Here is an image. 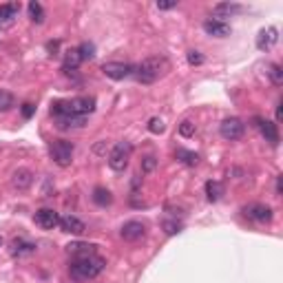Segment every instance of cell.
I'll return each mask as SVG.
<instances>
[{"label": "cell", "instance_id": "1", "mask_svg": "<svg viewBox=\"0 0 283 283\" xmlns=\"http://www.w3.org/2000/svg\"><path fill=\"white\" fill-rule=\"evenodd\" d=\"M168 69H171L168 58L153 56V58H146V60L139 62V65L135 66L133 75L137 78V82H142V84H153V82H157Z\"/></svg>", "mask_w": 283, "mask_h": 283}, {"label": "cell", "instance_id": "2", "mask_svg": "<svg viewBox=\"0 0 283 283\" xmlns=\"http://www.w3.org/2000/svg\"><path fill=\"white\" fill-rule=\"evenodd\" d=\"M104 265H107V261L100 259V257L95 255H87V257H78V259L71 263V277L73 279H80V281H91V279H95L98 274H102Z\"/></svg>", "mask_w": 283, "mask_h": 283}, {"label": "cell", "instance_id": "3", "mask_svg": "<svg viewBox=\"0 0 283 283\" xmlns=\"http://www.w3.org/2000/svg\"><path fill=\"white\" fill-rule=\"evenodd\" d=\"M131 153H133V146L129 142H120L111 149L109 153V166L113 168L115 173H122L129 168V159H131Z\"/></svg>", "mask_w": 283, "mask_h": 283}, {"label": "cell", "instance_id": "4", "mask_svg": "<svg viewBox=\"0 0 283 283\" xmlns=\"http://www.w3.org/2000/svg\"><path fill=\"white\" fill-rule=\"evenodd\" d=\"M49 155H51V159L58 166L66 168L73 162V144L66 142V139H56V142L49 146Z\"/></svg>", "mask_w": 283, "mask_h": 283}, {"label": "cell", "instance_id": "5", "mask_svg": "<svg viewBox=\"0 0 283 283\" xmlns=\"http://www.w3.org/2000/svg\"><path fill=\"white\" fill-rule=\"evenodd\" d=\"M219 133H221L223 139L235 142V139L243 137V133H246V124H243L239 117H226V120L219 124Z\"/></svg>", "mask_w": 283, "mask_h": 283}, {"label": "cell", "instance_id": "6", "mask_svg": "<svg viewBox=\"0 0 283 283\" xmlns=\"http://www.w3.org/2000/svg\"><path fill=\"white\" fill-rule=\"evenodd\" d=\"M102 71H104V75L111 80H124V78H129V75H133L135 66L129 65V62H107V65L102 66Z\"/></svg>", "mask_w": 283, "mask_h": 283}, {"label": "cell", "instance_id": "7", "mask_svg": "<svg viewBox=\"0 0 283 283\" xmlns=\"http://www.w3.org/2000/svg\"><path fill=\"white\" fill-rule=\"evenodd\" d=\"M243 213H246L248 219H252V221H257V223L272 221V208L265 204H250L243 208Z\"/></svg>", "mask_w": 283, "mask_h": 283}, {"label": "cell", "instance_id": "8", "mask_svg": "<svg viewBox=\"0 0 283 283\" xmlns=\"http://www.w3.org/2000/svg\"><path fill=\"white\" fill-rule=\"evenodd\" d=\"M144 235H146V226L142 221H126L120 228V237L124 241H139V239H144Z\"/></svg>", "mask_w": 283, "mask_h": 283}, {"label": "cell", "instance_id": "9", "mask_svg": "<svg viewBox=\"0 0 283 283\" xmlns=\"http://www.w3.org/2000/svg\"><path fill=\"white\" fill-rule=\"evenodd\" d=\"M33 219H36V223L40 228H44V230H53L56 226H60V215L53 208H40Z\"/></svg>", "mask_w": 283, "mask_h": 283}, {"label": "cell", "instance_id": "10", "mask_svg": "<svg viewBox=\"0 0 283 283\" xmlns=\"http://www.w3.org/2000/svg\"><path fill=\"white\" fill-rule=\"evenodd\" d=\"M31 184H33V173L29 168H18V171L11 173V186L16 191H27Z\"/></svg>", "mask_w": 283, "mask_h": 283}, {"label": "cell", "instance_id": "11", "mask_svg": "<svg viewBox=\"0 0 283 283\" xmlns=\"http://www.w3.org/2000/svg\"><path fill=\"white\" fill-rule=\"evenodd\" d=\"M60 228L69 235H84L87 232V226H84L82 219H78L75 215H65L60 217Z\"/></svg>", "mask_w": 283, "mask_h": 283}, {"label": "cell", "instance_id": "12", "mask_svg": "<svg viewBox=\"0 0 283 283\" xmlns=\"http://www.w3.org/2000/svg\"><path fill=\"white\" fill-rule=\"evenodd\" d=\"M204 31L208 33V36H215V38H226L228 33H230V24L219 20V18H208L204 22Z\"/></svg>", "mask_w": 283, "mask_h": 283}, {"label": "cell", "instance_id": "13", "mask_svg": "<svg viewBox=\"0 0 283 283\" xmlns=\"http://www.w3.org/2000/svg\"><path fill=\"white\" fill-rule=\"evenodd\" d=\"M257 122H259V131H261V135L265 137V142H270L272 146H277L279 144L277 124H274V122H270V120H257Z\"/></svg>", "mask_w": 283, "mask_h": 283}, {"label": "cell", "instance_id": "14", "mask_svg": "<svg viewBox=\"0 0 283 283\" xmlns=\"http://www.w3.org/2000/svg\"><path fill=\"white\" fill-rule=\"evenodd\" d=\"M84 124H87V117H82V115H62V117H58V126L65 129V131L82 129Z\"/></svg>", "mask_w": 283, "mask_h": 283}, {"label": "cell", "instance_id": "15", "mask_svg": "<svg viewBox=\"0 0 283 283\" xmlns=\"http://www.w3.org/2000/svg\"><path fill=\"white\" fill-rule=\"evenodd\" d=\"M11 252H14V257L31 255V252H36V243L27 241V239H16V241L11 243Z\"/></svg>", "mask_w": 283, "mask_h": 283}, {"label": "cell", "instance_id": "16", "mask_svg": "<svg viewBox=\"0 0 283 283\" xmlns=\"http://www.w3.org/2000/svg\"><path fill=\"white\" fill-rule=\"evenodd\" d=\"M91 199L95 201V204H98L100 208H107V206H111V204H113V195H111V191L102 188V186H98V188L93 191Z\"/></svg>", "mask_w": 283, "mask_h": 283}, {"label": "cell", "instance_id": "17", "mask_svg": "<svg viewBox=\"0 0 283 283\" xmlns=\"http://www.w3.org/2000/svg\"><path fill=\"white\" fill-rule=\"evenodd\" d=\"M277 42V29H268V31H261L259 38H257V46H259L261 51H265V49H270V46Z\"/></svg>", "mask_w": 283, "mask_h": 283}, {"label": "cell", "instance_id": "18", "mask_svg": "<svg viewBox=\"0 0 283 283\" xmlns=\"http://www.w3.org/2000/svg\"><path fill=\"white\" fill-rule=\"evenodd\" d=\"M223 195V186L219 184V181H206V197H208L210 201H219Z\"/></svg>", "mask_w": 283, "mask_h": 283}, {"label": "cell", "instance_id": "19", "mask_svg": "<svg viewBox=\"0 0 283 283\" xmlns=\"http://www.w3.org/2000/svg\"><path fill=\"white\" fill-rule=\"evenodd\" d=\"M18 11H20V5H16V2H9V5H0V20L11 22L14 18H18Z\"/></svg>", "mask_w": 283, "mask_h": 283}, {"label": "cell", "instance_id": "20", "mask_svg": "<svg viewBox=\"0 0 283 283\" xmlns=\"http://www.w3.org/2000/svg\"><path fill=\"white\" fill-rule=\"evenodd\" d=\"M239 11H243V7L237 5V2H219L215 7V14L217 16H232V14H239Z\"/></svg>", "mask_w": 283, "mask_h": 283}, {"label": "cell", "instance_id": "21", "mask_svg": "<svg viewBox=\"0 0 283 283\" xmlns=\"http://www.w3.org/2000/svg\"><path fill=\"white\" fill-rule=\"evenodd\" d=\"M82 62V56H80V51L78 49H69V51L65 53V71H73L75 66Z\"/></svg>", "mask_w": 283, "mask_h": 283}, {"label": "cell", "instance_id": "22", "mask_svg": "<svg viewBox=\"0 0 283 283\" xmlns=\"http://www.w3.org/2000/svg\"><path fill=\"white\" fill-rule=\"evenodd\" d=\"M69 252L71 255H78V257H87V255H93V246L91 243H69Z\"/></svg>", "mask_w": 283, "mask_h": 283}, {"label": "cell", "instance_id": "23", "mask_svg": "<svg viewBox=\"0 0 283 283\" xmlns=\"http://www.w3.org/2000/svg\"><path fill=\"white\" fill-rule=\"evenodd\" d=\"M27 9H29V16H31L33 22H42V20H44V9H42L40 2H29Z\"/></svg>", "mask_w": 283, "mask_h": 283}, {"label": "cell", "instance_id": "24", "mask_svg": "<svg viewBox=\"0 0 283 283\" xmlns=\"http://www.w3.org/2000/svg\"><path fill=\"white\" fill-rule=\"evenodd\" d=\"M14 104H16L14 95H11L9 91H2V88H0V111L2 113L9 111V109H14Z\"/></svg>", "mask_w": 283, "mask_h": 283}, {"label": "cell", "instance_id": "25", "mask_svg": "<svg viewBox=\"0 0 283 283\" xmlns=\"http://www.w3.org/2000/svg\"><path fill=\"white\" fill-rule=\"evenodd\" d=\"M177 157H179L184 164H188V166H195V164L199 162V155L193 153V151H184V149L177 151Z\"/></svg>", "mask_w": 283, "mask_h": 283}, {"label": "cell", "instance_id": "26", "mask_svg": "<svg viewBox=\"0 0 283 283\" xmlns=\"http://www.w3.org/2000/svg\"><path fill=\"white\" fill-rule=\"evenodd\" d=\"M139 168H142V173H144V175L153 173L155 168H157V157H155V155H146V157H142V164H139Z\"/></svg>", "mask_w": 283, "mask_h": 283}, {"label": "cell", "instance_id": "27", "mask_svg": "<svg viewBox=\"0 0 283 283\" xmlns=\"http://www.w3.org/2000/svg\"><path fill=\"white\" fill-rule=\"evenodd\" d=\"M149 131L153 135H162L164 131H166V124H164L162 117H151V120H149Z\"/></svg>", "mask_w": 283, "mask_h": 283}, {"label": "cell", "instance_id": "28", "mask_svg": "<svg viewBox=\"0 0 283 283\" xmlns=\"http://www.w3.org/2000/svg\"><path fill=\"white\" fill-rule=\"evenodd\" d=\"M270 80H272V84H277V87H281L283 84V71L279 65H270Z\"/></svg>", "mask_w": 283, "mask_h": 283}, {"label": "cell", "instance_id": "29", "mask_svg": "<svg viewBox=\"0 0 283 283\" xmlns=\"http://www.w3.org/2000/svg\"><path fill=\"white\" fill-rule=\"evenodd\" d=\"M80 56H82V60H91L93 56H95V46L91 44V42H82V44L78 46Z\"/></svg>", "mask_w": 283, "mask_h": 283}, {"label": "cell", "instance_id": "30", "mask_svg": "<svg viewBox=\"0 0 283 283\" xmlns=\"http://www.w3.org/2000/svg\"><path fill=\"white\" fill-rule=\"evenodd\" d=\"M179 133L184 135V137H193V135H195V124H193V122H188V120H184L179 124Z\"/></svg>", "mask_w": 283, "mask_h": 283}, {"label": "cell", "instance_id": "31", "mask_svg": "<svg viewBox=\"0 0 283 283\" xmlns=\"http://www.w3.org/2000/svg\"><path fill=\"white\" fill-rule=\"evenodd\" d=\"M188 65H191V66L204 65V56H201L199 51H188Z\"/></svg>", "mask_w": 283, "mask_h": 283}, {"label": "cell", "instance_id": "32", "mask_svg": "<svg viewBox=\"0 0 283 283\" xmlns=\"http://www.w3.org/2000/svg\"><path fill=\"white\" fill-rule=\"evenodd\" d=\"M164 228H166L168 235H175V232H179V230H181V226H179L177 221H166V223H164Z\"/></svg>", "mask_w": 283, "mask_h": 283}, {"label": "cell", "instance_id": "33", "mask_svg": "<svg viewBox=\"0 0 283 283\" xmlns=\"http://www.w3.org/2000/svg\"><path fill=\"white\" fill-rule=\"evenodd\" d=\"M22 115L24 117H31L33 115V104H29V102L22 104Z\"/></svg>", "mask_w": 283, "mask_h": 283}, {"label": "cell", "instance_id": "34", "mask_svg": "<svg viewBox=\"0 0 283 283\" xmlns=\"http://www.w3.org/2000/svg\"><path fill=\"white\" fill-rule=\"evenodd\" d=\"M175 7H177V2H157V9H162V11L175 9Z\"/></svg>", "mask_w": 283, "mask_h": 283}, {"label": "cell", "instance_id": "35", "mask_svg": "<svg viewBox=\"0 0 283 283\" xmlns=\"http://www.w3.org/2000/svg\"><path fill=\"white\" fill-rule=\"evenodd\" d=\"M277 195H281V175L277 177Z\"/></svg>", "mask_w": 283, "mask_h": 283}]
</instances>
